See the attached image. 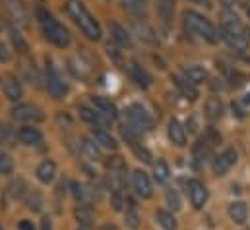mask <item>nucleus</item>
I'll list each match as a JSON object with an SVG mask.
<instances>
[{
    "instance_id": "nucleus-50",
    "label": "nucleus",
    "mask_w": 250,
    "mask_h": 230,
    "mask_svg": "<svg viewBox=\"0 0 250 230\" xmlns=\"http://www.w3.org/2000/svg\"><path fill=\"white\" fill-rule=\"evenodd\" d=\"M101 230H119V229H117L115 225H111V223H107V225H103V227H101Z\"/></svg>"
},
{
    "instance_id": "nucleus-27",
    "label": "nucleus",
    "mask_w": 250,
    "mask_h": 230,
    "mask_svg": "<svg viewBox=\"0 0 250 230\" xmlns=\"http://www.w3.org/2000/svg\"><path fill=\"white\" fill-rule=\"evenodd\" d=\"M37 178H39V182H43V184H51L53 180H55V176H57V165L53 163V161H43L39 167H37Z\"/></svg>"
},
{
    "instance_id": "nucleus-53",
    "label": "nucleus",
    "mask_w": 250,
    "mask_h": 230,
    "mask_svg": "<svg viewBox=\"0 0 250 230\" xmlns=\"http://www.w3.org/2000/svg\"><path fill=\"white\" fill-rule=\"evenodd\" d=\"M37 2H43V0H37Z\"/></svg>"
},
{
    "instance_id": "nucleus-40",
    "label": "nucleus",
    "mask_w": 250,
    "mask_h": 230,
    "mask_svg": "<svg viewBox=\"0 0 250 230\" xmlns=\"http://www.w3.org/2000/svg\"><path fill=\"white\" fill-rule=\"evenodd\" d=\"M70 190H72V195H74V199L76 201H82V199H85V188H83V184H80V182H70Z\"/></svg>"
},
{
    "instance_id": "nucleus-16",
    "label": "nucleus",
    "mask_w": 250,
    "mask_h": 230,
    "mask_svg": "<svg viewBox=\"0 0 250 230\" xmlns=\"http://www.w3.org/2000/svg\"><path fill=\"white\" fill-rule=\"evenodd\" d=\"M167 134H169V139H171L173 145H177V147H185L187 145V130H185V126L177 118H171L169 120Z\"/></svg>"
},
{
    "instance_id": "nucleus-7",
    "label": "nucleus",
    "mask_w": 250,
    "mask_h": 230,
    "mask_svg": "<svg viewBox=\"0 0 250 230\" xmlns=\"http://www.w3.org/2000/svg\"><path fill=\"white\" fill-rule=\"evenodd\" d=\"M4 4H6V10H8V14L16 25H21V27L29 25L31 16H29V10H27L23 0H4Z\"/></svg>"
},
{
    "instance_id": "nucleus-52",
    "label": "nucleus",
    "mask_w": 250,
    "mask_h": 230,
    "mask_svg": "<svg viewBox=\"0 0 250 230\" xmlns=\"http://www.w3.org/2000/svg\"><path fill=\"white\" fill-rule=\"evenodd\" d=\"M0 230H4V229H2V225H0Z\"/></svg>"
},
{
    "instance_id": "nucleus-44",
    "label": "nucleus",
    "mask_w": 250,
    "mask_h": 230,
    "mask_svg": "<svg viewBox=\"0 0 250 230\" xmlns=\"http://www.w3.org/2000/svg\"><path fill=\"white\" fill-rule=\"evenodd\" d=\"M10 60H12V51L8 49V45H6V43H2V41H0V62H4V64H6V62H10Z\"/></svg>"
},
{
    "instance_id": "nucleus-17",
    "label": "nucleus",
    "mask_w": 250,
    "mask_h": 230,
    "mask_svg": "<svg viewBox=\"0 0 250 230\" xmlns=\"http://www.w3.org/2000/svg\"><path fill=\"white\" fill-rule=\"evenodd\" d=\"M78 113H80V116H82L83 122L91 124L93 128H107V126L111 124L109 118H105L101 113H97L95 109H89V107H85V105H82V107L78 109Z\"/></svg>"
},
{
    "instance_id": "nucleus-14",
    "label": "nucleus",
    "mask_w": 250,
    "mask_h": 230,
    "mask_svg": "<svg viewBox=\"0 0 250 230\" xmlns=\"http://www.w3.org/2000/svg\"><path fill=\"white\" fill-rule=\"evenodd\" d=\"M6 31H8V37H10V43H12V47H14V51L18 53V55H29V43L25 41V37H23V33L18 29V25L14 23V21H8L6 23Z\"/></svg>"
},
{
    "instance_id": "nucleus-34",
    "label": "nucleus",
    "mask_w": 250,
    "mask_h": 230,
    "mask_svg": "<svg viewBox=\"0 0 250 230\" xmlns=\"http://www.w3.org/2000/svg\"><path fill=\"white\" fill-rule=\"evenodd\" d=\"M25 205H27V209H31V211H41V207H43V195H41L37 190L27 192V195H25Z\"/></svg>"
},
{
    "instance_id": "nucleus-36",
    "label": "nucleus",
    "mask_w": 250,
    "mask_h": 230,
    "mask_svg": "<svg viewBox=\"0 0 250 230\" xmlns=\"http://www.w3.org/2000/svg\"><path fill=\"white\" fill-rule=\"evenodd\" d=\"M125 219H126V225H128L130 229H138L140 217H138V211H136V207H134L132 201H128V207H126V211H125Z\"/></svg>"
},
{
    "instance_id": "nucleus-5",
    "label": "nucleus",
    "mask_w": 250,
    "mask_h": 230,
    "mask_svg": "<svg viewBox=\"0 0 250 230\" xmlns=\"http://www.w3.org/2000/svg\"><path fill=\"white\" fill-rule=\"evenodd\" d=\"M126 115V124L130 130H134L136 134H146V132H151L153 130V118L149 116V113L138 105V103H132L128 109L125 111Z\"/></svg>"
},
{
    "instance_id": "nucleus-13",
    "label": "nucleus",
    "mask_w": 250,
    "mask_h": 230,
    "mask_svg": "<svg viewBox=\"0 0 250 230\" xmlns=\"http://www.w3.org/2000/svg\"><path fill=\"white\" fill-rule=\"evenodd\" d=\"M132 188L138 193V197H142V199H149L153 195L151 180L144 171H134L132 172Z\"/></svg>"
},
{
    "instance_id": "nucleus-9",
    "label": "nucleus",
    "mask_w": 250,
    "mask_h": 230,
    "mask_svg": "<svg viewBox=\"0 0 250 230\" xmlns=\"http://www.w3.org/2000/svg\"><path fill=\"white\" fill-rule=\"evenodd\" d=\"M237 163V151L235 149H225L223 153H219L213 163H211V169H213V174L215 176H225L229 172Z\"/></svg>"
},
{
    "instance_id": "nucleus-19",
    "label": "nucleus",
    "mask_w": 250,
    "mask_h": 230,
    "mask_svg": "<svg viewBox=\"0 0 250 230\" xmlns=\"http://www.w3.org/2000/svg\"><path fill=\"white\" fill-rule=\"evenodd\" d=\"M153 2H155V12H157L159 19H161L165 25H171L173 19H175L177 2H175V0H153Z\"/></svg>"
},
{
    "instance_id": "nucleus-47",
    "label": "nucleus",
    "mask_w": 250,
    "mask_h": 230,
    "mask_svg": "<svg viewBox=\"0 0 250 230\" xmlns=\"http://www.w3.org/2000/svg\"><path fill=\"white\" fill-rule=\"evenodd\" d=\"M41 230H53V223L49 217H43L41 219Z\"/></svg>"
},
{
    "instance_id": "nucleus-18",
    "label": "nucleus",
    "mask_w": 250,
    "mask_h": 230,
    "mask_svg": "<svg viewBox=\"0 0 250 230\" xmlns=\"http://www.w3.org/2000/svg\"><path fill=\"white\" fill-rule=\"evenodd\" d=\"M16 137L23 143V145H39L43 141V134L39 128L35 126H21L16 134Z\"/></svg>"
},
{
    "instance_id": "nucleus-32",
    "label": "nucleus",
    "mask_w": 250,
    "mask_h": 230,
    "mask_svg": "<svg viewBox=\"0 0 250 230\" xmlns=\"http://www.w3.org/2000/svg\"><path fill=\"white\" fill-rule=\"evenodd\" d=\"M155 221L159 223V227H161L163 230H175L177 229V221H175L173 213H169V211H165V209L155 211Z\"/></svg>"
},
{
    "instance_id": "nucleus-24",
    "label": "nucleus",
    "mask_w": 250,
    "mask_h": 230,
    "mask_svg": "<svg viewBox=\"0 0 250 230\" xmlns=\"http://www.w3.org/2000/svg\"><path fill=\"white\" fill-rule=\"evenodd\" d=\"M91 134H93V139L99 143V147L113 149V151L119 147V141H117L105 128H91Z\"/></svg>"
},
{
    "instance_id": "nucleus-25",
    "label": "nucleus",
    "mask_w": 250,
    "mask_h": 230,
    "mask_svg": "<svg viewBox=\"0 0 250 230\" xmlns=\"http://www.w3.org/2000/svg\"><path fill=\"white\" fill-rule=\"evenodd\" d=\"M229 217H231L233 223L243 225L249 219V205L245 201H233L229 205Z\"/></svg>"
},
{
    "instance_id": "nucleus-48",
    "label": "nucleus",
    "mask_w": 250,
    "mask_h": 230,
    "mask_svg": "<svg viewBox=\"0 0 250 230\" xmlns=\"http://www.w3.org/2000/svg\"><path fill=\"white\" fill-rule=\"evenodd\" d=\"M18 230H35V229H33V225H31L29 221H21L20 227H18Z\"/></svg>"
},
{
    "instance_id": "nucleus-2",
    "label": "nucleus",
    "mask_w": 250,
    "mask_h": 230,
    "mask_svg": "<svg viewBox=\"0 0 250 230\" xmlns=\"http://www.w3.org/2000/svg\"><path fill=\"white\" fill-rule=\"evenodd\" d=\"M66 12L74 19V23L80 27V31L89 39V41H99L101 39V25L99 21L91 16V12L83 6L82 0H68L66 2Z\"/></svg>"
},
{
    "instance_id": "nucleus-12",
    "label": "nucleus",
    "mask_w": 250,
    "mask_h": 230,
    "mask_svg": "<svg viewBox=\"0 0 250 230\" xmlns=\"http://www.w3.org/2000/svg\"><path fill=\"white\" fill-rule=\"evenodd\" d=\"M109 33H111V39L117 47H121V49H132L134 47V39H132L130 31L125 25H121L119 21H109Z\"/></svg>"
},
{
    "instance_id": "nucleus-1",
    "label": "nucleus",
    "mask_w": 250,
    "mask_h": 230,
    "mask_svg": "<svg viewBox=\"0 0 250 230\" xmlns=\"http://www.w3.org/2000/svg\"><path fill=\"white\" fill-rule=\"evenodd\" d=\"M35 18H37V23H39L43 35H45L55 47H59V49L70 47V43H72L70 31L64 27L62 23H61L47 8L37 6V8H35Z\"/></svg>"
},
{
    "instance_id": "nucleus-3",
    "label": "nucleus",
    "mask_w": 250,
    "mask_h": 230,
    "mask_svg": "<svg viewBox=\"0 0 250 230\" xmlns=\"http://www.w3.org/2000/svg\"><path fill=\"white\" fill-rule=\"evenodd\" d=\"M183 25H185L188 33L198 35L200 39H204L209 45H215L219 41V31L215 29V25L208 18L198 14L196 10H185L183 12Z\"/></svg>"
},
{
    "instance_id": "nucleus-31",
    "label": "nucleus",
    "mask_w": 250,
    "mask_h": 230,
    "mask_svg": "<svg viewBox=\"0 0 250 230\" xmlns=\"http://www.w3.org/2000/svg\"><path fill=\"white\" fill-rule=\"evenodd\" d=\"M74 217H76V221H78L80 225L89 227V225H91V221H93V209H91L89 205L82 203V205H78V207L74 209Z\"/></svg>"
},
{
    "instance_id": "nucleus-10",
    "label": "nucleus",
    "mask_w": 250,
    "mask_h": 230,
    "mask_svg": "<svg viewBox=\"0 0 250 230\" xmlns=\"http://www.w3.org/2000/svg\"><path fill=\"white\" fill-rule=\"evenodd\" d=\"M2 87H4V95L10 103H20L21 97H23V87H21V81L18 76L14 74H6L2 77Z\"/></svg>"
},
{
    "instance_id": "nucleus-41",
    "label": "nucleus",
    "mask_w": 250,
    "mask_h": 230,
    "mask_svg": "<svg viewBox=\"0 0 250 230\" xmlns=\"http://www.w3.org/2000/svg\"><path fill=\"white\" fill-rule=\"evenodd\" d=\"M167 205L173 209V211H179L181 209V197H179V193L175 192V190H167Z\"/></svg>"
},
{
    "instance_id": "nucleus-21",
    "label": "nucleus",
    "mask_w": 250,
    "mask_h": 230,
    "mask_svg": "<svg viewBox=\"0 0 250 230\" xmlns=\"http://www.w3.org/2000/svg\"><path fill=\"white\" fill-rule=\"evenodd\" d=\"M171 79H173V83L177 85V89L181 91V95L188 99V101H196L198 99V89H196V85L192 83V81H188L185 76H171Z\"/></svg>"
},
{
    "instance_id": "nucleus-20",
    "label": "nucleus",
    "mask_w": 250,
    "mask_h": 230,
    "mask_svg": "<svg viewBox=\"0 0 250 230\" xmlns=\"http://www.w3.org/2000/svg\"><path fill=\"white\" fill-rule=\"evenodd\" d=\"M21 72H23L25 79H27L33 87H37V89H43V87H45V83H43V72L35 66V62H23V64H21Z\"/></svg>"
},
{
    "instance_id": "nucleus-23",
    "label": "nucleus",
    "mask_w": 250,
    "mask_h": 230,
    "mask_svg": "<svg viewBox=\"0 0 250 230\" xmlns=\"http://www.w3.org/2000/svg\"><path fill=\"white\" fill-rule=\"evenodd\" d=\"M211 145H213V143H209L206 137H200V139L194 143V147H192V157H194L196 167L204 165V161L211 155Z\"/></svg>"
},
{
    "instance_id": "nucleus-33",
    "label": "nucleus",
    "mask_w": 250,
    "mask_h": 230,
    "mask_svg": "<svg viewBox=\"0 0 250 230\" xmlns=\"http://www.w3.org/2000/svg\"><path fill=\"white\" fill-rule=\"evenodd\" d=\"M169 176H171L169 165H167L163 159H159V161L153 165V178H155V182H157V184H167Z\"/></svg>"
},
{
    "instance_id": "nucleus-54",
    "label": "nucleus",
    "mask_w": 250,
    "mask_h": 230,
    "mask_svg": "<svg viewBox=\"0 0 250 230\" xmlns=\"http://www.w3.org/2000/svg\"><path fill=\"white\" fill-rule=\"evenodd\" d=\"M0 27H2V23H0Z\"/></svg>"
},
{
    "instance_id": "nucleus-4",
    "label": "nucleus",
    "mask_w": 250,
    "mask_h": 230,
    "mask_svg": "<svg viewBox=\"0 0 250 230\" xmlns=\"http://www.w3.org/2000/svg\"><path fill=\"white\" fill-rule=\"evenodd\" d=\"M43 83H45V89L49 91V95L53 99H64L68 93V85L64 83L61 72L57 70V66L49 58L45 60V68H43Z\"/></svg>"
},
{
    "instance_id": "nucleus-37",
    "label": "nucleus",
    "mask_w": 250,
    "mask_h": 230,
    "mask_svg": "<svg viewBox=\"0 0 250 230\" xmlns=\"http://www.w3.org/2000/svg\"><path fill=\"white\" fill-rule=\"evenodd\" d=\"M107 169L111 171V174H123L126 171L125 159H123V157H119V155L111 157V159L107 161Z\"/></svg>"
},
{
    "instance_id": "nucleus-51",
    "label": "nucleus",
    "mask_w": 250,
    "mask_h": 230,
    "mask_svg": "<svg viewBox=\"0 0 250 230\" xmlns=\"http://www.w3.org/2000/svg\"><path fill=\"white\" fill-rule=\"evenodd\" d=\"M249 18H250V8H249Z\"/></svg>"
},
{
    "instance_id": "nucleus-30",
    "label": "nucleus",
    "mask_w": 250,
    "mask_h": 230,
    "mask_svg": "<svg viewBox=\"0 0 250 230\" xmlns=\"http://www.w3.org/2000/svg\"><path fill=\"white\" fill-rule=\"evenodd\" d=\"M123 6L136 18L147 16V0H123Z\"/></svg>"
},
{
    "instance_id": "nucleus-49",
    "label": "nucleus",
    "mask_w": 250,
    "mask_h": 230,
    "mask_svg": "<svg viewBox=\"0 0 250 230\" xmlns=\"http://www.w3.org/2000/svg\"><path fill=\"white\" fill-rule=\"evenodd\" d=\"M192 4H200V6H206V8H211V0H188Z\"/></svg>"
},
{
    "instance_id": "nucleus-6",
    "label": "nucleus",
    "mask_w": 250,
    "mask_h": 230,
    "mask_svg": "<svg viewBox=\"0 0 250 230\" xmlns=\"http://www.w3.org/2000/svg\"><path fill=\"white\" fill-rule=\"evenodd\" d=\"M10 115L18 122H41L45 118L43 111L37 105H33V103H18L10 111Z\"/></svg>"
},
{
    "instance_id": "nucleus-22",
    "label": "nucleus",
    "mask_w": 250,
    "mask_h": 230,
    "mask_svg": "<svg viewBox=\"0 0 250 230\" xmlns=\"http://www.w3.org/2000/svg\"><path fill=\"white\" fill-rule=\"evenodd\" d=\"M134 29H136V35L140 37V41H142V43H146V45H157V43H159V39H157V35H155V31H153V27H151V25H147L146 21L136 19V21H134Z\"/></svg>"
},
{
    "instance_id": "nucleus-8",
    "label": "nucleus",
    "mask_w": 250,
    "mask_h": 230,
    "mask_svg": "<svg viewBox=\"0 0 250 230\" xmlns=\"http://www.w3.org/2000/svg\"><path fill=\"white\" fill-rule=\"evenodd\" d=\"M187 192H188V197H190V203H192L194 209H202V207L206 205V201H208V188H206L200 180H196V178L188 180Z\"/></svg>"
},
{
    "instance_id": "nucleus-38",
    "label": "nucleus",
    "mask_w": 250,
    "mask_h": 230,
    "mask_svg": "<svg viewBox=\"0 0 250 230\" xmlns=\"http://www.w3.org/2000/svg\"><path fill=\"white\" fill-rule=\"evenodd\" d=\"M130 147H132L134 155H136L140 161H144V163H151V153H149L144 145H140L138 141H134V143H130Z\"/></svg>"
},
{
    "instance_id": "nucleus-35",
    "label": "nucleus",
    "mask_w": 250,
    "mask_h": 230,
    "mask_svg": "<svg viewBox=\"0 0 250 230\" xmlns=\"http://www.w3.org/2000/svg\"><path fill=\"white\" fill-rule=\"evenodd\" d=\"M8 190H10V195H12L14 199H21V197L25 195L27 186H25V182H23L21 178H18V180H14V182L8 186Z\"/></svg>"
},
{
    "instance_id": "nucleus-39",
    "label": "nucleus",
    "mask_w": 250,
    "mask_h": 230,
    "mask_svg": "<svg viewBox=\"0 0 250 230\" xmlns=\"http://www.w3.org/2000/svg\"><path fill=\"white\" fill-rule=\"evenodd\" d=\"M14 172V159L8 153H0V174H12Z\"/></svg>"
},
{
    "instance_id": "nucleus-28",
    "label": "nucleus",
    "mask_w": 250,
    "mask_h": 230,
    "mask_svg": "<svg viewBox=\"0 0 250 230\" xmlns=\"http://www.w3.org/2000/svg\"><path fill=\"white\" fill-rule=\"evenodd\" d=\"M82 151L85 157H89L91 161H99L101 159V147L93 137H82Z\"/></svg>"
},
{
    "instance_id": "nucleus-15",
    "label": "nucleus",
    "mask_w": 250,
    "mask_h": 230,
    "mask_svg": "<svg viewBox=\"0 0 250 230\" xmlns=\"http://www.w3.org/2000/svg\"><path fill=\"white\" fill-rule=\"evenodd\" d=\"M89 101H91V105H93V109H95L97 113H101L105 118H109L111 122L119 118V109H117V105H115L111 99L101 97V95H93Z\"/></svg>"
},
{
    "instance_id": "nucleus-42",
    "label": "nucleus",
    "mask_w": 250,
    "mask_h": 230,
    "mask_svg": "<svg viewBox=\"0 0 250 230\" xmlns=\"http://www.w3.org/2000/svg\"><path fill=\"white\" fill-rule=\"evenodd\" d=\"M12 141H14V134H12V130H10L4 122H0V143H4V145H12Z\"/></svg>"
},
{
    "instance_id": "nucleus-11",
    "label": "nucleus",
    "mask_w": 250,
    "mask_h": 230,
    "mask_svg": "<svg viewBox=\"0 0 250 230\" xmlns=\"http://www.w3.org/2000/svg\"><path fill=\"white\" fill-rule=\"evenodd\" d=\"M128 76H130V79H132L140 89H149L151 83H153V77L149 76V72H147L140 62H136V60H132V62L128 64Z\"/></svg>"
},
{
    "instance_id": "nucleus-46",
    "label": "nucleus",
    "mask_w": 250,
    "mask_h": 230,
    "mask_svg": "<svg viewBox=\"0 0 250 230\" xmlns=\"http://www.w3.org/2000/svg\"><path fill=\"white\" fill-rule=\"evenodd\" d=\"M107 55H109V57H113L117 62H121V60H123V55H121V51H119L117 47H111V45H109V47H107Z\"/></svg>"
},
{
    "instance_id": "nucleus-43",
    "label": "nucleus",
    "mask_w": 250,
    "mask_h": 230,
    "mask_svg": "<svg viewBox=\"0 0 250 230\" xmlns=\"http://www.w3.org/2000/svg\"><path fill=\"white\" fill-rule=\"evenodd\" d=\"M111 205H113L115 211H121V209H123L125 199H123V195H121L119 190H113V192H111Z\"/></svg>"
},
{
    "instance_id": "nucleus-26",
    "label": "nucleus",
    "mask_w": 250,
    "mask_h": 230,
    "mask_svg": "<svg viewBox=\"0 0 250 230\" xmlns=\"http://www.w3.org/2000/svg\"><path fill=\"white\" fill-rule=\"evenodd\" d=\"M223 116V101L219 97H209L206 101V118L209 122H217Z\"/></svg>"
},
{
    "instance_id": "nucleus-45",
    "label": "nucleus",
    "mask_w": 250,
    "mask_h": 230,
    "mask_svg": "<svg viewBox=\"0 0 250 230\" xmlns=\"http://www.w3.org/2000/svg\"><path fill=\"white\" fill-rule=\"evenodd\" d=\"M57 124L62 128V126H66V128H70L72 126V118H70V115L68 113H64V111H61L59 115H57Z\"/></svg>"
},
{
    "instance_id": "nucleus-29",
    "label": "nucleus",
    "mask_w": 250,
    "mask_h": 230,
    "mask_svg": "<svg viewBox=\"0 0 250 230\" xmlns=\"http://www.w3.org/2000/svg\"><path fill=\"white\" fill-rule=\"evenodd\" d=\"M183 76L187 77L188 81H192L194 85L196 83H204L208 79V72H206L204 66H188V68L183 70Z\"/></svg>"
}]
</instances>
